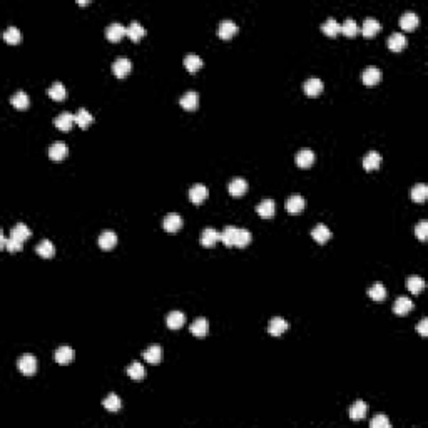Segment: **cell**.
Masks as SVG:
<instances>
[{
    "label": "cell",
    "mask_w": 428,
    "mask_h": 428,
    "mask_svg": "<svg viewBox=\"0 0 428 428\" xmlns=\"http://www.w3.org/2000/svg\"><path fill=\"white\" fill-rule=\"evenodd\" d=\"M17 366L20 370L22 375H27V377H32L37 371V360L34 355H24V357L18 358Z\"/></svg>",
    "instance_id": "1"
},
{
    "label": "cell",
    "mask_w": 428,
    "mask_h": 428,
    "mask_svg": "<svg viewBox=\"0 0 428 428\" xmlns=\"http://www.w3.org/2000/svg\"><path fill=\"white\" fill-rule=\"evenodd\" d=\"M126 35H127V27H124L119 22H114V24H111L105 29V37H107L111 42H119V40H122V37Z\"/></svg>",
    "instance_id": "2"
},
{
    "label": "cell",
    "mask_w": 428,
    "mask_h": 428,
    "mask_svg": "<svg viewBox=\"0 0 428 428\" xmlns=\"http://www.w3.org/2000/svg\"><path fill=\"white\" fill-rule=\"evenodd\" d=\"M131 69H132V64H131V60L126 57H119L114 64H112V72H114V75L119 79L127 77V75L131 74Z\"/></svg>",
    "instance_id": "3"
},
{
    "label": "cell",
    "mask_w": 428,
    "mask_h": 428,
    "mask_svg": "<svg viewBox=\"0 0 428 428\" xmlns=\"http://www.w3.org/2000/svg\"><path fill=\"white\" fill-rule=\"evenodd\" d=\"M303 89H305V94H306V96H309V97H316V96H320V94L323 92L325 84H323V81H320V79L311 77V79H308V81H306L305 84H303Z\"/></svg>",
    "instance_id": "4"
},
{
    "label": "cell",
    "mask_w": 428,
    "mask_h": 428,
    "mask_svg": "<svg viewBox=\"0 0 428 428\" xmlns=\"http://www.w3.org/2000/svg\"><path fill=\"white\" fill-rule=\"evenodd\" d=\"M207 194H209V191H207V188L204 184H194L189 189V199H191L192 204H203L206 201Z\"/></svg>",
    "instance_id": "5"
},
{
    "label": "cell",
    "mask_w": 428,
    "mask_h": 428,
    "mask_svg": "<svg viewBox=\"0 0 428 428\" xmlns=\"http://www.w3.org/2000/svg\"><path fill=\"white\" fill-rule=\"evenodd\" d=\"M162 228H164L168 233H177L181 228H183V218L176 213H171L164 218L162 221Z\"/></svg>",
    "instance_id": "6"
},
{
    "label": "cell",
    "mask_w": 428,
    "mask_h": 428,
    "mask_svg": "<svg viewBox=\"0 0 428 428\" xmlns=\"http://www.w3.org/2000/svg\"><path fill=\"white\" fill-rule=\"evenodd\" d=\"M162 357H164V351H162V348L159 346V344H153V346H149L142 353V358L146 360L147 363H151V365H157V363H161Z\"/></svg>",
    "instance_id": "7"
},
{
    "label": "cell",
    "mask_w": 428,
    "mask_h": 428,
    "mask_svg": "<svg viewBox=\"0 0 428 428\" xmlns=\"http://www.w3.org/2000/svg\"><path fill=\"white\" fill-rule=\"evenodd\" d=\"M381 81V70L378 67H366L361 74V82L365 86H377Z\"/></svg>",
    "instance_id": "8"
},
{
    "label": "cell",
    "mask_w": 428,
    "mask_h": 428,
    "mask_svg": "<svg viewBox=\"0 0 428 428\" xmlns=\"http://www.w3.org/2000/svg\"><path fill=\"white\" fill-rule=\"evenodd\" d=\"M189 331H191V335H194L196 338H204V336L207 335V331H209V323H207L206 318H198V320H194L191 323Z\"/></svg>",
    "instance_id": "9"
},
{
    "label": "cell",
    "mask_w": 428,
    "mask_h": 428,
    "mask_svg": "<svg viewBox=\"0 0 428 428\" xmlns=\"http://www.w3.org/2000/svg\"><path fill=\"white\" fill-rule=\"evenodd\" d=\"M181 107L184 109V111H196L199 105V96L198 92H194V90H189V92H186L183 97H181L179 101Z\"/></svg>",
    "instance_id": "10"
},
{
    "label": "cell",
    "mask_w": 428,
    "mask_h": 428,
    "mask_svg": "<svg viewBox=\"0 0 428 428\" xmlns=\"http://www.w3.org/2000/svg\"><path fill=\"white\" fill-rule=\"evenodd\" d=\"M238 34V25L233 20H223L218 27V35L223 40H229L231 37H234Z\"/></svg>",
    "instance_id": "11"
},
{
    "label": "cell",
    "mask_w": 428,
    "mask_h": 428,
    "mask_svg": "<svg viewBox=\"0 0 428 428\" xmlns=\"http://www.w3.org/2000/svg\"><path fill=\"white\" fill-rule=\"evenodd\" d=\"M218 241H221V233H218L214 228H206L201 234V244L204 248H213Z\"/></svg>",
    "instance_id": "12"
},
{
    "label": "cell",
    "mask_w": 428,
    "mask_h": 428,
    "mask_svg": "<svg viewBox=\"0 0 428 428\" xmlns=\"http://www.w3.org/2000/svg\"><path fill=\"white\" fill-rule=\"evenodd\" d=\"M67 153H69V151H67V146L60 141L54 142L51 147H49V157H51L54 162H60L62 159H66Z\"/></svg>",
    "instance_id": "13"
},
{
    "label": "cell",
    "mask_w": 428,
    "mask_h": 428,
    "mask_svg": "<svg viewBox=\"0 0 428 428\" xmlns=\"http://www.w3.org/2000/svg\"><path fill=\"white\" fill-rule=\"evenodd\" d=\"M274 211H276V204L273 199H264L261 201L259 204H257L256 207V213L261 216L263 219H270L274 216Z\"/></svg>",
    "instance_id": "14"
},
{
    "label": "cell",
    "mask_w": 428,
    "mask_h": 428,
    "mask_svg": "<svg viewBox=\"0 0 428 428\" xmlns=\"http://www.w3.org/2000/svg\"><path fill=\"white\" fill-rule=\"evenodd\" d=\"M74 122H75V116L70 114V112H62V114H59L54 120L55 127H57L59 131H64V132L70 131V127Z\"/></svg>",
    "instance_id": "15"
},
{
    "label": "cell",
    "mask_w": 428,
    "mask_h": 428,
    "mask_svg": "<svg viewBox=\"0 0 428 428\" xmlns=\"http://www.w3.org/2000/svg\"><path fill=\"white\" fill-rule=\"evenodd\" d=\"M228 191L233 198H241L248 191V183L244 179H241V177H236V179H233L228 184Z\"/></svg>",
    "instance_id": "16"
},
{
    "label": "cell",
    "mask_w": 428,
    "mask_h": 428,
    "mask_svg": "<svg viewBox=\"0 0 428 428\" xmlns=\"http://www.w3.org/2000/svg\"><path fill=\"white\" fill-rule=\"evenodd\" d=\"M305 209V199H303V196L300 194H294V196H290L286 201V211L290 214H298L301 213V211Z\"/></svg>",
    "instance_id": "17"
},
{
    "label": "cell",
    "mask_w": 428,
    "mask_h": 428,
    "mask_svg": "<svg viewBox=\"0 0 428 428\" xmlns=\"http://www.w3.org/2000/svg\"><path fill=\"white\" fill-rule=\"evenodd\" d=\"M411 309H413V301L407 296L398 298V300L395 301V305H393V311H395V314H398V316H405V314H408Z\"/></svg>",
    "instance_id": "18"
},
{
    "label": "cell",
    "mask_w": 428,
    "mask_h": 428,
    "mask_svg": "<svg viewBox=\"0 0 428 428\" xmlns=\"http://www.w3.org/2000/svg\"><path fill=\"white\" fill-rule=\"evenodd\" d=\"M288 328H290V325H288L286 320H283V318H273L270 321V326H268V333H270L271 336H281Z\"/></svg>",
    "instance_id": "19"
},
{
    "label": "cell",
    "mask_w": 428,
    "mask_h": 428,
    "mask_svg": "<svg viewBox=\"0 0 428 428\" xmlns=\"http://www.w3.org/2000/svg\"><path fill=\"white\" fill-rule=\"evenodd\" d=\"M407 47V37L401 32H395L388 37V49L393 52H400Z\"/></svg>",
    "instance_id": "20"
},
{
    "label": "cell",
    "mask_w": 428,
    "mask_h": 428,
    "mask_svg": "<svg viewBox=\"0 0 428 428\" xmlns=\"http://www.w3.org/2000/svg\"><path fill=\"white\" fill-rule=\"evenodd\" d=\"M54 360L59 363V365H69L72 360H74V350L69 346H60L55 350Z\"/></svg>",
    "instance_id": "21"
},
{
    "label": "cell",
    "mask_w": 428,
    "mask_h": 428,
    "mask_svg": "<svg viewBox=\"0 0 428 428\" xmlns=\"http://www.w3.org/2000/svg\"><path fill=\"white\" fill-rule=\"evenodd\" d=\"M10 104H12L15 109H18V111H25L30 105V97L24 90H18V92H15L14 96L10 97Z\"/></svg>",
    "instance_id": "22"
},
{
    "label": "cell",
    "mask_w": 428,
    "mask_h": 428,
    "mask_svg": "<svg viewBox=\"0 0 428 428\" xmlns=\"http://www.w3.org/2000/svg\"><path fill=\"white\" fill-rule=\"evenodd\" d=\"M380 164H381V156L377 151H370V153L363 157V168H365L366 171H375V169L380 168Z\"/></svg>",
    "instance_id": "23"
},
{
    "label": "cell",
    "mask_w": 428,
    "mask_h": 428,
    "mask_svg": "<svg viewBox=\"0 0 428 428\" xmlns=\"http://www.w3.org/2000/svg\"><path fill=\"white\" fill-rule=\"evenodd\" d=\"M32 236V231H30V228L27 224H24V223H18V224H15L12 231H10V238H15V240L18 241H27L29 238Z\"/></svg>",
    "instance_id": "24"
},
{
    "label": "cell",
    "mask_w": 428,
    "mask_h": 428,
    "mask_svg": "<svg viewBox=\"0 0 428 428\" xmlns=\"http://www.w3.org/2000/svg\"><path fill=\"white\" fill-rule=\"evenodd\" d=\"M117 244V234L112 231H104L99 236V246L104 251H111L112 248H116Z\"/></svg>",
    "instance_id": "25"
},
{
    "label": "cell",
    "mask_w": 428,
    "mask_h": 428,
    "mask_svg": "<svg viewBox=\"0 0 428 428\" xmlns=\"http://www.w3.org/2000/svg\"><path fill=\"white\" fill-rule=\"evenodd\" d=\"M418 24H420V18L415 12H407L401 15L400 18V27L403 30H415L418 27Z\"/></svg>",
    "instance_id": "26"
},
{
    "label": "cell",
    "mask_w": 428,
    "mask_h": 428,
    "mask_svg": "<svg viewBox=\"0 0 428 428\" xmlns=\"http://www.w3.org/2000/svg\"><path fill=\"white\" fill-rule=\"evenodd\" d=\"M311 236L318 244H325L326 241H329V238H331V231H329L325 224H318L313 228Z\"/></svg>",
    "instance_id": "27"
},
{
    "label": "cell",
    "mask_w": 428,
    "mask_h": 428,
    "mask_svg": "<svg viewBox=\"0 0 428 428\" xmlns=\"http://www.w3.org/2000/svg\"><path fill=\"white\" fill-rule=\"evenodd\" d=\"M366 411H368V407H366L365 401L358 400L355 401L353 405H351L350 408V418L355 420V422H358V420H363L366 416Z\"/></svg>",
    "instance_id": "28"
},
{
    "label": "cell",
    "mask_w": 428,
    "mask_h": 428,
    "mask_svg": "<svg viewBox=\"0 0 428 428\" xmlns=\"http://www.w3.org/2000/svg\"><path fill=\"white\" fill-rule=\"evenodd\" d=\"M184 321H186V316H184V313H181V311H172L168 314V318H166V325H168L169 329L183 328Z\"/></svg>",
    "instance_id": "29"
},
{
    "label": "cell",
    "mask_w": 428,
    "mask_h": 428,
    "mask_svg": "<svg viewBox=\"0 0 428 428\" xmlns=\"http://www.w3.org/2000/svg\"><path fill=\"white\" fill-rule=\"evenodd\" d=\"M380 29H381V25H380V22H378L377 18H366V20L363 22V25H361V34L365 37H373L375 34L380 32Z\"/></svg>",
    "instance_id": "30"
},
{
    "label": "cell",
    "mask_w": 428,
    "mask_h": 428,
    "mask_svg": "<svg viewBox=\"0 0 428 428\" xmlns=\"http://www.w3.org/2000/svg\"><path fill=\"white\" fill-rule=\"evenodd\" d=\"M314 162V153L309 149H303L300 151V153L296 154V164L300 166V168L306 169L309 168V166H313Z\"/></svg>",
    "instance_id": "31"
},
{
    "label": "cell",
    "mask_w": 428,
    "mask_h": 428,
    "mask_svg": "<svg viewBox=\"0 0 428 428\" xmlns=\"http://www.w3.org/2000/svg\"><path fill=\"white\" fill-rule=\"evenodd\" d=\"M144 34H146V30H144V27L139 22H131L127 27V37L132 40V42H139V40L144 37Z\"/></svg>",
    "instance_id": "32"
},
{
    "label": "cell",
    "mask_w": 428,
    "mask_h": 428,
    "mask_svg": "<svg viewBox=\"0 0 428 428\" xmlns=\"http://www.w3.org/2000/svg\"><path fill=\"white\" fill-rule=\"evenodd\" d=\"M102 407L105 408L107 411H119L120 408H122V401H120V398L117 395H114V393H111V395H107L104 398V401H102Z\"/></svg>",
    "instance_id": "33"
},
{
    "label": "cell",
    "mask_w": 428,
    "mask_h": 428,
    "mask_svg": "<svg viewBox=\"0 0 428 428\" xmlns=\"http://www.w3.org/2000/svg\"><path fill=\"white\" fill-rule=\"evenodd\" d=\"M35 251H37V255H39L40 257H45V259H49V257H54V255H55L54 244H52L49 240L40 241V244H37Z\"/></svg>",
    "instance_id": "34"
},
{
    "label": "cell",
    "mask_w": 428,
    "mask_h": 428,
    "mask_svg": "<svg viewBox=\"0 0 428 428\" xmlns=\"http://www.w3.org/2000/svg\"><path fill=\"white\" fill-rule=\"evenodd\" d=\"M184 67L188 69V72H198L201 67H203V59L196 54H188L184 57Z\"/></svg>",
    "instance_id": "35"
},
{
    "label": "cell",
    "mask_w": 428,
    "mask_h": 428,
    "mask_svg": "<svg viewBox=\"0 0 428 428\" xmlns=\"http://www.w3.org/2000/svg\"><path fill=\"white\" fill-rule=\"evenodd\" d=\"M92 122H94L92 114H90L89 111H86V109H79L77 114H75V124H79L81 129H87Z\"/></svg>",
    "instance_id": "36"
},
{
    "label": "cell",
    "mask_w": 428,
    "mask_h": 428,
    "mask_svg": "<svg viewBox=\"0 0 428 428\" xmlns=\"http://www.w3.org/2000/svg\"><path fill=\"white\" fill-rule=\"evenodd\" d=\"M407 288L411 294H418L422 293L423 288H425V281H423V278H420V276H410V278L407 279Z\"/></svg>",
    "instance_id": "37"
},
{
    "label": "cell",
    "mask_w": 428,
    "mask_h": 428,
    "mask_svg": "<svg viewBox=\"0 0 428 428\" xmlns=\"http://www.w3.org/2000/svg\"><path fill=\"white\" fill-rule=\"evenodd\" d=\"M321 30H323L328 37H336L342 32V24H338L335 18H328V20L321 25Z\"/></svg>",
    "instance_id": "38"
},
{
    "label": "cell",
    "mask_w": 428,
    "mask_h": 428,
    "mask_svg": "<svg viewBox=\"0 0 428 428\" xmlns=\"http://www.w3.org/2000/svg\"><path fill=\"white\" fill-rule=\"evenodd\" d=\"M428 198V188L427 184H415L411 188V199L415 203H425V199Z\"/></svg>",
    "instance_id": "39"
},
{
    "label": "cell",
    "mask_w": 428,
    "mask_h": 428,
    "mask_svg": "<svg viewBox=\"0 0 428 428\" xmlns=\"http://www.w3.org/2000/svg\"><path fill=\"white\" fill-rule=\"evenodd\" d=\"M49 97H51V99H54V101H59V102L66 99L67 90H66V87H64L62 82H55V84L49 89Z\"/></svg>",
    "instance_id": "40"
},
{
    "label": "cell",
    "mask_w": 428,
    "mask_h": 428,
    "mask_svg": "<svg viewBox=\"0 0 428 428\" xmlns=\"http://www.w3.org/2000/svg\"><path fill=\"white\" fill-rule=\"evenodd\" d=\"M236 234H238V228L236 226H226L221 233V241L226 246H234V241H236Z\"/></svg>",
    "instance_id": "41"
},
{
    "label": "cell",
    "mask_w": 428,
    "mask_h": 428,
    "mask_svg": "<svg viewBox=\"0 0 428 428\" xmlns=\"http://www.w3.org/2000/svg\"><path fill=\"white\" fill-rule=\"evenodd\" d=\"M127 375H129V378H132L134 381H141L144 378V375H146V370H144V366L141 365V363L134 361L132 365H129Z\"/></svg>",
    "instance_id": "42"
},
{
    "label": "cell",
    "mask_w": 428,
    "mask_h": 428,
    "mask_svg": "<svg viewBox=\"0 0 428 428\" xmlns=\"http://www.w3.org/2000/svg\"><path fill=\"white\" fill-rule=\"evenodd\" d=\"M251 240H253V236H251V233H249L248 229L238 228V234H236L234 246H238V248H246V246L251 243Z\"/></svg>",
    "instance_id": "43"
},
{
    "label": "cell",
    "mask_w": 428,
    "mask_h": 428,
    "mask_svg": "<svg viewBox=\"0 0 428 428\" xmlns=\"http://www.w3.org/2000/svg\"><path fill=\"white\" fill-rule=\"evenodd\" d=\"M20 39H22V34L17 27H9L3 32V40L10 45H17L20 42Z\"/></svg>",
    "instance_id": "44"
},
{
    "label": "cell",
    "mask_w": 428,
    "mask_h": 428,
    "mask_svg": "<svg viewBox=\"0 0 428 428\" xmlns=\"http://www.w3.org/2000/svg\"><path fill=\"white\" fill-rule=\"evenodd\" d=\"M368 294H370V298L373 301H383L385 298H386V290H385L383 285L377 283V285H373V286L370 288Z\"/></svg>",
    "instance_id": "45"
},
{
    "label": "cell",
    "mask_w": 428,
    "mask_h": 428,
    "mask_svg": "<svg viewBox=\"0 0 428 428\" xmlns=\"http://www.w3.org/2000/svg\"><path fill=\"white\" fill-rule=\"evenodd\" d=\"M358 24L353 20V18H346V20L342 24V32L344 34L346 37H355L358 34Z\"/></svg>",
    "instance_id": "46"
},
{
    "label": "cell",
    "mask_w": 428,
    "mask_h": 428,
    "mask_svg": "<svg viewBox=\"0 0 428 428\" xmlns=\"http://www.w3.org/2000/svg\"><path fill=\"white\" fill-rule=\"evenodd\" d=\"M22 248H24V243H22V241L15 240V238H9V240L5 238V246H3V249H7L9 253H18V251H22Z\"/></svg>",
    "instance_id": "47"
},
{
    "label": "cell",
    "mask_w": 428,
    "mask_h": 428,
    "mask_svg": "<svg viewBox=\"0 0 428 428\" xmlns=\"http://www.w3.org/2000/svg\"><path fill=\"white\" fill-rule=\"evenodd\" d=\"M371 428H390L392 427V423H390V420L386 418L385 415H377L373 420H371Z\"/></svg>",
    "instance_id": "48"
},
{
    "label": "cell",
    "mask_w": 428,
    "mask_h": 428,
    "mask_svg": "<svg viewBox=\"0 0 428 428\" xmlns=\"http://www.w3.org/2000/svg\"><path fill=\"white\" fill-rule=\"evenodd\" d=\"M415 234L420 241H425L428 238V223L427 221H420L415 228Z\"/></svg>",
    "instance_id": "49"
},
{
    "label": "cell",
    "mask_w": 428,
    "mask_h": 428,
    "mask_svg": "<svg viewBox=\"0 0 428 428\" xmlns=\"http://www.w3.org/2000/svg\"><path fill=\"white\" fill-rule=\"evenodd\" d=\"M416 329H418V333L423 336V338H425V336H428V320H427V318H423V320L420 321L418 326H416Z\"/></svg>",
    "instance_id": "50"
}]
</instances>
